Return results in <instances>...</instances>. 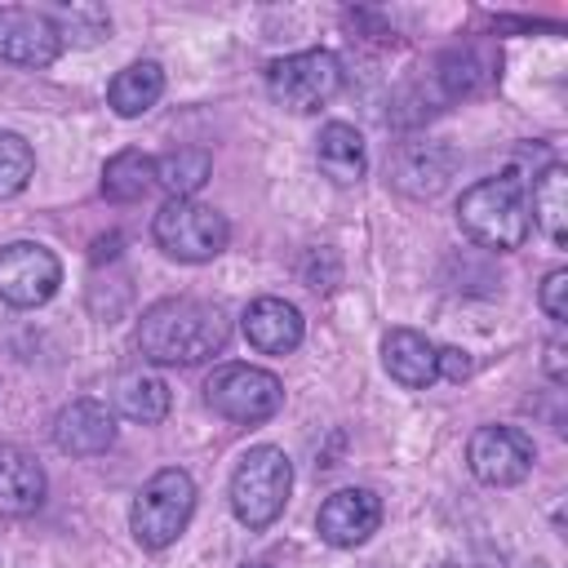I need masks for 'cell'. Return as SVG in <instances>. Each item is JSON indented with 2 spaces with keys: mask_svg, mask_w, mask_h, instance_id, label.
Here are the masks:
<instances>
[{
  "mask_svg": "<svg viewBox=\"0 0 568 568\" xmlns=\"http://www.w3.org/2000/svg\"><path fill=\"white\" fill-rule=\"evenodd\" d=\"M231 337L222 306L200 297H164L146 306L138 324V351L155 364H200L213 359Z\"/></svg>",
  "mask_w": 568,
  "mask_h": 568,
  "instance_id": "1",
  "label": "cell"
},
{
  "mask_svg": "<svg viewBox=\"0 0 568 568\" xmlns=\"http://www.w3.org/2000/svg\"><path fill=\"white\" fill-rule=\"evenodd\" d=\"M528 222H537L541 235L564 248V240H568V173H564V164L541 169V178L532 186V217Z\"/></svg>",
  "mask_w": 568,
  "mask_h": 568,
  "instance_id": "18",
  "label": "cell"
},
{
  "mask_svg": "<svg viewBox=\"0 0 568 568\" xmlns=\"http://www.w3.org/2000/svg\"><path fill=\"white\" fill-rule=\"evenodd\" d=\"M53 444L71 457H93L106 453L115 444V417L106 404L98 399H71L58 417H53Z\"/></svg>",
  "mask_w": 568,
  "mask_h": 568,
  "instance_id": "12",
  "label": "cell"
},
{
  "mask_svg": "<svg viewBox=\"0 0 568 568\" xmlns=\"http://www.w3.org/2000/svg\"><path fill=\"white\" fill-rule=\"evenodd\" d=\"M151 186H155V160H151L146 151H138V146L111 155L106 169H102V195L115 200V204H133V200H142Z\"/></svg>",
  "mask_w": 568,
  "mask_h": 568,
  "instance_id": "20",
  "label": "cell"
},
{
  "mask_svg": "<svg viewBox=\"0 0 568 568\" xmlns=\"http://www.w3.org/2000/svg\"><path fill=\"white\" fill-rule=\"evenodd\" d=\"M151 235L178 262H213L226 248L231 226H226V217L213 204L164 200L160 213H155V222H151Z\"/></svg>",
  "mask_w": 568,
  "mask_h": 568,
  "instance_id": "6",
  "label": "cell"
},
{
  "mask_svg": "<svg viewBox=\"0 0 568 568\" xmlns=\"http://www.w3.org/2000/svg\"><path fill=\"white\" fill-rule=\"evenodd\" d=\"M532 439L515 426H479L466 444V462H470V475L479 484H493V488H510L519 479H528L532 470Z\"/></svg>",
  "mask_w": 568,
  "mask_h": 568,
  "instance_id": "9",
  "label": "cell"
},
{
  "mask_svg": "<svg viewBox=\"0 0 568 568\" xmlns=\"http://www.w3.org/2000/svg\"><path fill=\"white\" fill-rule=\"evenodd\" d=\"M58 284H62V262L53 257V248L36 240H13L0 248V302L27 311L49 302Z\"/></svg>",
  "mask_w": 568,
  "mask_h": 568,
  "instance_id": "8",
  "label": "cell"
},
{
  "mask_svg": "<svg viewBox=\"0 0 568 568\" xmlns=\"http://www.w3.org/2000/svg\"><path fill=\"white\" fill-rule=\"evenodd\" d=\"M115 404H120V413H124L129 422L155 426V422H164V417H169L173 395H169L164 377H155V373H129V377H120Z\"/></svg>",
  "mask_w": 568,
  "mask_h": 568,
  "instance_id": "21",
  "label": "cell"
},
{
  "mask_svg": "<svg viewBox=\"0 0 568 568\" xmlns=\"http://www.w3.org/2000/svg\"><path fill=\"white\" fill-rule=\"evenodd\" d=\"M288 488H293L288 457L271 444H257L240 457V466L231 475V510H235L240 524L266 528V524L280 519V510L288 501Z\"/></svg>",
  "mask_w": 568,
  "mask_h": 568,
  "instance_id": "3",
  "label": "cell"
},
{
  "mask_svg": "<svg viewBox=\"0 0 568 568\" xmlns=\"http://www.w3.org/2000/svg\"><path fill=\"white\" fill-rule=\"evenodd\" d=\"M546 373H550V382H564L568 377V368H564V342H550L546 346Z\"/></svg>",
  "mask_w": 568,
  "mask_h": 568,
  "instance_id": "26",
  "label": "cell"
},
{
  "mask_svg": "<svg viewBox=\"0 0 568 568\" xmlns=\"http://www.w3.org/2000/svg\"><path fill=\"white\" fill-rule=\"evenodd\" d=\"M337 89H342V62L328 49L288 53V58L266 67V93L284 111H297V115L302 111H320Z\"/></svg>",
  "mask_w": 568,
  "mask_h": 568,
  "instance_id": "7",
  "label": "cell"
},
{
  "mask_svg": "<svg viewBox=\"0 0 568 568\" xmlns=\"http://www.w3.org/2000/svg\"><path fill=\"white\" fill-rule=\"evenodd\" d=\"M435 364H439V377H448V382H466L470 377V355L457 351V346H444L435 355Z\"/></svg>",
  "mask_w": 568,
  "mask_h": 568,
  "instance_id": "25",
  "label": "cell"
},
{
  "mask_svg": "<svg viewBox=\"0 0 568 568\" xmlns=\"http://www.w3.org/2000/svg\"><path fill=\"white\" fill-rule=\"evenodd\" d=\"M564 293H568V271L559 266V271H550V275L541 280V311H546L555 324L568 320V302H564Z\"/></svg>",
  "mask_w": 568,
  "mask_h": 568,
  "instance_id": "24",
  "label": "cell"
},
{
  "mask_svg": "<svg viewBox=\"0 0 568 568\" xmlns=\"http://www.w3.org/2000/svg\"><path fill=\"white\" fill-rule=\"evenodd\" d=\"M160 93H164V71H160V62H133V67H124V71L111 80L106 102H111L115 115L133 120V115H146V111L160 102Z\"/></svg>",
  "mask_w": 568,
  "mask_h": 568,
  "instance_id": "17",
  "label": "cell"
},
{
  "mask_svg": "<svg viewBox=\"0 0 568 568\" xmlns=\"http://www.w3.org/2000/svg\"><path fill=\"white\" fill-rule=\"evenodd\" d=\"M204 399L217 417L235 422V426H257L271 422L284 408V386L271 368L257 364H222L209 373L204 382Z\"/></svg>",
  "mask_w": 568,
  "mask_h": 568,
  "instance_id": "4",
  "label": "cell"
},
{
  "mask_svg": "<svg viewBox=\"0 0 568 568\" xmlns=\"http://www.w3.org/2000/svg\"><path fill=\"white\" fill-rule=\"evenodd\" d=\"M439 346L430 337H422L417 328H390L382 342V364L386 373L408 386V390H426L430 382H439V364H435Z\"/></svg>",
  "mask_w": 568,
  "mask_h": 568,
  "instance_id": "15",
  "label": "cell"
},
{
  "mask_svg": "<svg viewBox=\"0 0 568 568\" xmlns=\"http://www.w3.org/2000/svg\"><path fill=\"white\" fill-rule=\"evenodd\" d=\"M315 155H320V169H324L337 186L359 182V178H364V169H368L364 138H359L351 124H342V120H333V124H324V129H320V146H315Z\"/></svg>",
  "mask_w": 568,
  "mask_h": 568,
  "instance_id": "16",
  "label": "cell"
},
{
  "mask_svg": "<svg viewBox=\"0 0 568 568\" xmlns=\"http://www.w3.org/2000/svg\"><path fill=\"white\" fill-rule=\"evenodd\" d=\"M457 222L479 248H493V253L519 248L532 231L524 186L510 178H484V182L466 186L457 200Z\"/></svg>",
  "mask_w": 568,
  "mask_h": 568,
  "instance_id": "2",
  "label": "cell"
},
{
  "mask_svg": "<svg viewBox=\"0 0 568 568\" xmlns=\"http://www.w3.org/2000/svg\"><path fill=\"white\" fill-rule=\"evenodd\" d=\"M244 337L262 355H288L302 342V311L284 297H253L244 306Z\"/></svg>",
  "mask_w": 568,
  "mask_h": 568,
  "instance_id": "13",
  "label": "cell"
},
{
  "mask_svg": "<svg viewBox=\"0 0 568 568\" xmlns=\"http://www.w3.org/2000/svg\"><path fill=\"white\" fill-rule=\"evenodd\" d=\"M40 506H44V470H40V462L18 444H0V515L27 519Z\"/></svg>",
  "mask_w": 568,
  "mask_h": 568,
  "instance_id": "14",
  "label": "cell"
},
{
  "mask_svg": "<svg viewBox=\"0 0 568 568\" xmlns=\"http://www.w3.org/2000/svg\"><path fill=\"white\" fill-rule=\"evenodd\" d=\"M213 173V155L204 146H178L155 160V186L169 191V200H191Z\"/></svg>",
  "mask_w": 568,
  "mask_h": 568,
  "instance_id": "19",
  "label": "cell"
},
{
  "mask_svg": "<svg viewBox=\"0 0 568 568\" xmlns=\"http://www.w3.org/2000/svg\"><path fill=\"white\" fill-rule=\"evenodd\" d=\"M191 510H195V484H191V475L178 470V466H164L133 497L129 524H133V537L146 550H164L169 541H178V532L186 528Z\"/></svg>",
  "mask_w": 568,
  "mask_h": 568,
  "instance_id": "5",
  "label": "cell"
},
{
  "mask_svg": "<svg viewBox=\"0 0 568 568\" xmlns=\"http://www.w3.org/2000/svg\"><path fill=\"white\" fill-rule=\"evenodd\" d=\"M439 67H444L439 75H444L448 93H475V89H479V75H475V49H457V53H448Z\"/></svg>",
  "mask_w": 568,
  "mask_h": 568,
  "instance_id": "23",
  "label": "cell"
},
{
  "mask_svg": "<svg viewBox=\"0 0 568 568\" xmlns=\"http://www.w3.org/2000/svg\"><path fill=\"white\" fill-rule=\"evenodd\" d=\"M36 173V155H31V142L0 129V200L18 195Z\"/></svg>",
  "mask_w": 568,
  "mask_h": 568,
  "instance_id": "22",
  "label": "cell"
},
{
  "mask_svg": "<svg viewBox=\"0 0 568 568\" xmlns=\"http://www.w3.org/2000/svg\"><path fill=\"white\" fill-rule=\"evenodd\" d=\"M62 49L58 22L36 9H0V58L13 67H49Z\"/></svg>",
  "mask_w": 568,
  "mask_h": 568,
  "instance_id": "10",
  "label": "cell"
},
{
  "mask_svg": "<svg viewBox=\"0 0 568 568\" xmlns=\"http://www.w3.org/2000/svg\"><path fill=\"white\" fill-rule=\"evenodd\" d=\"M377 524H382V501H377L373 488H342V493H333V497L320 506V515H315L320 537H324L328 546H342V550L368 541V537L377 532Z\"/></svg>",
  "mask_w": 568,
  "mask_h": 568,
  "instance_id": "11",
  "label": "cell"
}]
</instances>
